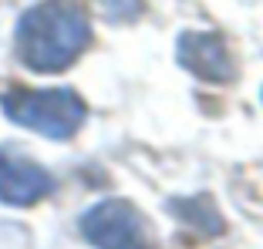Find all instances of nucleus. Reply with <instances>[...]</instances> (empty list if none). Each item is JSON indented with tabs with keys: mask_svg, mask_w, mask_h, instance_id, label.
<instances>
[{
	"mask_svg": "<svg viewBox=\"0 0 263 249\" xmlns=\"http://www.w3.org/2000/svg\"><path fill=\"white\" fill-rule=\"evenodd\" d=\"M81 233L98 249H152V236L142 212L122 199L98 202L81 216Z\"/></svg>",
	"mask_w": 263,
	"mask_h": 249,
	"instance_id": "7ed1b4c3",
	"label": "nucleus"
},
{
	"mask_svg": "<svg viewBox=\"0 0 263 249\" xmlns=\"http://www.w3.org/2000/svg\"><path fill=\"white\" fill-rule=\"evenodd\" d=\"M88 44H91L88 17L68 0H44L17 24V54L31 71L41 74L64 71Z\"/></svg>",
	"mask_w": 263,
	"mask_h": 249,
	"instance_id": "f257e3e1",
	"label": "nucleus"
},
{
	"mask_svg": "<svg viewBox=\"0 0 263 249\" xmlns=\"http://www.w3.org/2000/svg\"><path fill=\"white\" fill-rule=\"evenodd\" d=\"M172 209L179 212V216L186 219L189 226L202 229V233H219L223 229V222H219L216 209L209 202H202V199H189V202H172Z\"/></svg>",
	"mask_w": 263,
	"mask_h": 249,
	"instance_id": "423d86ee",
	"label": "nucleus"
},
{
	"mask_svg": "<svg viewBox=\"0 0 263 249\" xmlns=\"http://www.w3.org/2000/svg\"><path fill=\"white\" fill-rule=\"evenodd\" d=\"M105 14L115 17V20H132V17L142 14V0H98Z\"/></svg>",
	"mask_w": 263,
	"mask_h": 249,
	"instance_id": "0eeeda50",
	"label": "nucleus"
},
{
	"mask_svg": "<svg viewBox=\"0 0 263 249\" xmlns=\"http://www.w3.org/2000/svg\"><path fill=\"white\" fill-rule=\"evenodd\" d=\"M0 108L14 125H24L47 138H71L85 121V101L71 88H47V91L10 88L0 94Z\"/></svg>",
	"mask_w": 263,
	"mask_h": 249,
	"instance_id": "f03ea898",
	"label": "nucleus"
},
{
	"mask_svg": "<svg viewBox=\"0 0 263 249\" xmlns=\"http://www.w3.org/2000/svg\"><path fill=\"white\" fill-rule=\"evenodd\" d=\"M179 64L193 71L202 81H230L233 78V57L230 47L219 34H182L176 44Z\"/></svg>",
	"mask_w": 263,
	"mask_h": 249,
	"instance_id": "39448f33",
	"label": "nucleus"
},
{
	"mask_svg": "<svg viewBox=\"0 0 263 249\" xmlns=\"http://www.w3.org/2000/svg\"><path fill=\"white\" fill-rule=\"evenodd\" d=\"M51 189H54V179L37 162H27L14 152H0V202L34 205Z\"/></svg>",
	"mask_w": 263,
	"mask_h": 249,
	"instance_id": "20e7f679",
	"label": "nucleus"
}]
</instances>
